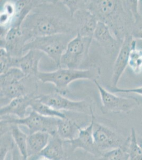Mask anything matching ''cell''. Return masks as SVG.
Segmentation results:
<instances>
[{
    "label": "cell",
    "instance_id": "obj_33",
    "mask_svg": "<svg viewBox=\"0 0 142 160\" xmlns=\"http://www.w3.org/2000/svg\"><path fill=\"white\" fill-rule=\"evenodd\" d=\"M137 46L139 47H140L141 48H142V46H139V45H137Z\"/></svg>",
    "mask_w": 142,
    "mask_h": 160
},
{
    "label": "cell",
    "instance_id": "obj_16",
    "mask_svg": "<svg viewBox=\"0 0 142 160\" xmlns=\"http://www.w3.org/2000/svg\"><path fill=\"white\" fill-rule=\"evenodd\" d=\"M77 27V34L84 38H94L98 21L95 17L88 10L77 11L73 17Z\"/></svg>",
    "mask_w": 142,
    "mask_h": 160
},
{
    "label": "cell",
    "instance_id": "obj_25",
    "mask_svg": "<svg viewBox=\"0 0 142 160\" xmlns=\"http://www.w3.org/2000/svg\"><path fill=\"white\" fill-rule=\"evenodd\" d=\"M98 159L99 160H129V156L126 149V143L124 147L116 148L105 152Z\"/></svg>",
    "mask_w": 142,
    "mask_h": 160
},
{
    "label": "cell",
    "instance_id": "obj_22",
    "mask_svg": "<svg viewBox=\"0 0 142 160\" xmlns=\"http://www.w3.org/2000/svg\"><path fill=\"white\" fill-rule=\"evenodd\" d=\"M30 108L33 111H35L37 113L44 117L61 119L66 118L67 117L66 114L63 112L57 111L46 104L40 102L37 98V95H36L34 98L33 99L31 104Z\"/></svg>",
    "mask_w": 142,
    "mask_h": 160
},
{
    "label": "cell",
    "instance_id": "obj_12",
    "mask_svg": "<svg viewBox=\"0 0 142 160\" xmlns=\"http://www.w3.org/2000/svg\"><path fill=\"white\" fill-rule=\"evenodd\" d=\"M134 40L131 35H127L125 38L114 62L110 87H118L119 81L128 66L130 52Z\"/></svg>",
    "mask_w": 142,
    "mask_h": 160
},
{
    "label": "cell",
    "instance_id": "obj_1",
    "mask_svg": "<svg viewBox=\"0 0 142 160\" xmlns=\"http://www.w3.org/2000/svg\"><path fill=\"white\" fill-rule=\"evenodd\" d=\"M41 2L32 10L24 20L22 29L27 42L34 38L60 33L74 34L77 27L71 15H64L55 6Z\"/></svg>",
    "mask_w": 142,
    "mask_h": 160
},
{
    "label": "cell",
    "instance_id": "obj_23",
    "mask_svg": "<svg viewBox=\"0 0 142 160\" xmlns=\"http://www.w3.org/2000/svg\"><path fill=\"white\" fill-rule=\"evenodd\" d=\"M126 149L129 160H142V149L137 141V135L134 128H131V134L127 138Z\"/></svg>",
    "mask_w": 142,
    "mask_h": 160
},
{
    "label": "cell",
    "instance_id": "obj_14",
    "mask_svg": "<svg viewBox=\"0 0 142 160\" xmlns=\"http://www.w3.org/2000/svg\"><path fill=\"white\" fill-rule=\"evenodd\" d=\"M93 39L109 55L118 53L122 43L114 37L108 26L101 22H98Z\"/></svg>",
    "mask_w": 142,
    "mask_h": 160
},
{
    "label": "cell",
    "instance_id": "obj_13",
    "mask_svg": "<svg viewBox=\"0 0 142 160\" xmlns=\"http://www.w3.org/2000/svg\"><path fill=\"white\" fill-rule=\"evenodd\" d=\"M44 53L37 50H30L19 57H13L12 68H19L27 77H36L39 71V64Z\"/></svg>",
    "mask_w": 142,
    "mask_h": 160
},
{
    "label": "cell",
    "instance_id": "obj_3",
    "mask_svg": "<svg viewBox=\"0 0 142 160\" xmlns=\"http://www.w3.org/2000/svg\"><path fill=\"white\" fill-rule=\"evenodd\" d=\"M100 75V69L98 67L84 69L60 68L50 72H39L36 78L43 83L53 84L56 92L65 96L68 92V86L72 82L79 80H91L94 82Z\"/></svg>",
    "mask_w": 142,
    "mask_h": 160
},
{
    "label": "cell",
    "instance_id": "obj_11",
    "mask_svg": "<svg viewBox=\"0 0 142 160\" xmlns=\"http://www.w3.org/2000/svg\"><path fill=\"white\" fill-rule=\"evenodd\" d=\"M94 111H92L90 123L86 127H81L77 137L73 140L64 142L70 144L73 151L83 149L88 153L99 158L103 154L95 146L93 137V126L95 119Z\"/></svg>",
    "mask_w": 142,
    "mask_h": 160
},
{
    "label": "cell",
    "instance_id": "obj_8",
    "mask_svg": "<svg viewBox=\"0 0 142 160\" xmlns=\"http://www.w3.org/2000/svg\"><path fill=\"white\" fill-rule=\"evenodd\" d=\"M94 83L99 91L102 104L101 110L104 114L129 113L140 105V101L136 97L118 96L103 87L97 80Z\"/></svg>",
    "mask_w": 142,
    "mask_h": 160
},
{
    "label": "cell",
    "instance_id": "obj_4",
    "mask_svg": "<svg viewBox=\"0 0 142 160\" xmlns=\"http://www.w3.org/2000/svg\"><path fill=\"white\" fill-rule=\"evenodd\" d=\"M76 35L72 33H60L34 38L27 42L23 48V53L30 50L42 51L54 62L56 67L61 68L62 56L68 43Z\"/></svg>",
    "mask_w": 142,
    "mask_h": 160
},
{
    "label": "cell",
    "instance_id": "obj_27",
    "mask_svg": "<svg viewBox=\"0 0 142 160\" xmlns=\"http://www.w3.org/2000/svg\"><path fill=\"white\" fill-rule=\"evenodd\" d=\"M13 57L9 54L4 48H1L0 49V74L6 73L12 68Z\"/></svg>",
    "mask_w": 142,
    "mask_h": 160
},
{
    "label": "cell",
    "instance_id": "obj_6",
    "mask_svg": "<svg viewBox=\"0 0 142 160\" xmlns=\"http://www.w3.org/2000/svg\"><path fill=\"white\" fill-rule=\"evenodd\" d=\"M59 119L61 118L44 117L32 110L24 118H12L11 116L1 117V123L25 126L28 129L29 134L37 132H46L53 136L57 133Z\"/></svg>",
    "mask_w": 142,
    "mask_h": 160
},
{
    "label": "cell",
    "instance_id": "obj_29",
    "mask_svg": "<svg viewBox=\"0 0 142 160\" xmlns=\"http://www.w3.org/2000/svg\"><path fill=\"white\" fill-rule=\"evenodd\" d=\"M110 91L113 93H133L142 96V86L139 87L130 88V89H121L119 88L109 87Z\"/></svg>",
    "mask_w": 142,
    "mask_h": 160
},
{
    "label": "cell",
    "instance_id": "obj_26",
    "mask_svg": "<svg viewBox=\"0 0 142 160\" xmlns=\"http://www.w3.org/2000/svg\"><path fill=\"white\" fill-rule=\"evenodd\" d=\"M14 142L10 131L1 135L0 160H6L7 153L11 151Z\"/></svg>",
    "mask_w": 142,
    "mask_h": 160
},
{
    "label": "cell",
    "instance_id": "obj_20",
    "mask_svg": "<svg viewBox=\"0 0 142 160\" xmlns=\"http://www.w3.org/2000/svg\"><path fill=\"white\" fill-rule=\"evenodd\" d=\"M1 124L7 126V131H10L13 142L25 160H28V157L27 154V141L28 135H27L24 131L20 129L18 125L1 123Z\"/></svg>",
    "mask_w": 142,
    "mask_h": 160
},
{
    "label": "cell",
    "instance_id": "obj_10",
    "mask_svg": "<svg viewBox=\"0 0 142 160\" xmlns=\"http://www.w3.org/2000/svg\"><path fill=\"white\" fill-rule=\"evenodd\" d=\"M93 137L95 146L103 155L116 148L124 147L127 139L106 125L94 120Z\"/></svg>",
    "mask_w": 142,
    "mask_h": 160
},
{
    "label": "cell",
    "instance_id": "obj_17",
    "mask_svg": "<svg viewBox=\"0 0 142 160\" xmlns=\"http://www.w3.org/2000/svg\"><path fill=\"white\" fill-rule=\"evenodd\" d=\"M50 137L51 135L46 132H37L29 134L27 141L28 158L33 156H38L46 147Z\"/></svg>",
    "mask_w": 142,
    "mask_h": 160
},
{
    "label": "cell",
    "instance_id": "obj_24",
    "mask_svg": "<svg viewBox=\"0 0 142 160\" xmlns=\"http://www.w3.org/2000/svg\"><path fill=\"white\" fill-rule=\"evenodd\" d=\"M137 41L134 40L130 52L128 66L134 73L140 74L142 71V48L137 45Z\"/></svg>",
    "mask_w": 142,
    "mask_h": 160
},
{
    "label": "cell",
    "instance_id": "obj_5",
    "mask_svg": "<svg viewBox=\"0 0 142 160\" xmlns=\"http://www.w3.org/2000/svg\"><path fill=\"white\" fill-rule=\"evenodd\" d=\"M19 68H12L1 74V105H6L13 99L29 94L27 92L24 80L27 78Z\"/></svg>",
    "mask_w": 142,
    "mask_h": 160
},
{
    "label": "cell",
    "instance_id": "obj_9",
    "mask_svg": "<svg viewBox=\"0 0 142 160\" xmlns=\"http://www.w3.org/2000/svg\"><path fill=\"white\" fill-rule=\"evenodd\" d=\"M39 100L57 111L72 112L91 116L93 111L91 106L85 100H71L59 93L53 92L48 94L37 95Z\"/></svg>",
    "mask_w": 142,
    "mask_h": 160
},
{
    "label": "cell",
    "instance_id": "obj_2",
    "mask_svg": "<svg viewBox=\"0 0 142 160\" xmlns=\"http://www.w3.org/2000/svg\"><path fill=\"white\" fill-rule=\"evenodd\" d=\"M86 8L98 22L108 26L117 40L123 42L131 35L133 17L127 1H87Z\"/></svg>",
    "mask_w": 142,
    "mask_h": 160
},
{
    "label": "cell",
    "instance_id": "obj_34",
    "mask_svg": "<svg viewBox=\"0 0 142 160\" xmlns=\"http://www.w3.org/2000/svg\"><path fill=\"white\" fill-rule=\"evenodd\" d=\"M141 124L142 125V120H141Z\"/></svg>",
    "mask_w": 142,
    "mask_h": 160
},
{
    "label": "cell",
    "instance_id": "obj_31",
    "mask_svg": "<svg viewBox=\"0 0 142 160\" xmlns=\"http://www.w3.org/2000/svg\"><path fill=\"white\" fill-rule=\"evenodd\" d=\"M137 141L139 142V145H140V148L142 149V137L140 136H137Z\"/></svg>",
    "mask_w": 142,
    "mask_h": 160
},
{
    "label": "cell",
    "instance_id": "obj_28",
    "mask_svg": "<svg viewBox=\"0 0 142 160\" xmlns=\"http://www.w3.org/2000/svg\"><path fill=\"white\" fill-rule=\"evenodd\" d=\"M87 1H61L62 3L67 8L72 18L76 12L82 9H86Z\"/></svg>",
    "mask_w": 142,
    "mask_h": 160
},
{
    "label": "cell",
    "instance_id": "obj_21",
    "mask_svg": "<svg viewBox=\"0 0 142 160\" xmlns=\"http://www.w3.org/2000/svg\"><path fill=\"white\" fill-rule=\"evenodd\" d=\"M127 2L133 17L131 35L134 39L142 41V15L139 11V1L129 0Z\"/></svg>",
    "mask_w": 142,
    "mask_h": 160
},
{
    "label": "cell",
    "instance_id": "obj_15",
    "mask_svg": "<svg viewBox=\"0 0 142 160\" xmlns=\"http://www.w3.org/2000/svg\"><path fill=\"white\" fill-rule=\"evenodd\" d=\"M35 96L34 92L13 99L7 105L1 107L0 117L15 116L19 118H25L27 109L30 108Z\"/></svg>",
    "mask_w": 142,
    "mask_h": 160
},
{
    "label": "cell",
    "instance_id": "obj_18",
    "mask_svg": "<svg viewBox=\"0 0 142 160\" xmlns=\"http://www.w3.org/2000/svg\"><path fill=\"white\" fill-rule=\"evenodd\" d=\"M64 141L57 134L51 136L49 142L38 156H43L50 160H63L64 157Z\"/></svg>",
    "mask_w": 142,
    "mask_h": 160
},
{
    "label": "cell",
    "instance_id": "obj_19",
    "mask_svg": "<svg viewBox=\"0 0 142 160\" xmlns=\"http://www.w3.org/2000/svg\"><path fill=\"white\" fill-rule=\"evenodd\" d=\"M81 128L76 121L67 117L58 120L57 134L64 142L71 141L77 137Z\"/></svg>",
    "mask_w": 142,
    "mask_h": 160
},
{
    "label": "cell",
    "instance_id": "obj_30",
    "mask_svg": "<svg viewBox=\"0 0 142 160\" xmlns=\"http://www.w3.org/2000/svg\"><path fill=\"white\" fill-rule=\"evenodd\" d=\"M11 152L12 157L11 160H26L21 154L18 148L15 145V142L12 148L11 149Z\"/></svg>",
    "mask_w": 142,
    "mask_h": 160
},
{
    "label": "cell",
    "instance_id": "obj_7",
    "mask_svg": "<svg viewBox=\"0 0 142 160\" xmlns=\"http://www.w3.org/2000/svg\"><path fill=\"white\" fill-rule=\"evenodd\" d=\"M92 40L77 34L68 43L62 56L61 68L80 69L82 63L89 58V52Z\"/></svg>",
    "mask_w": 142,
    "mask_h": 160
},
{
    "label": "cell",
    "instance_id": "obj_32",
    "mask_svg": "<svg viewBox=\"0 0 142 160\" xmlns=\"http://www.w3.org/2000/svg\"><path fill=\"white\" fill-rule=\"evenodd\" d=\"M36 160H50L48 158H46L43 156H38V158Z\"/></svg>",
    "mask_w": 142,
    "mask_h": 160
}]
</instances>
